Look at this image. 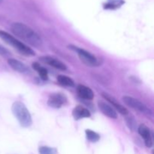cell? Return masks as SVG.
<instances>
[{
	"instance_id": "obj_2",
	"label": "cell",
	"mask_w": 154,
	"mask_h": 154,
	"mask_svg": "<svg viewBox=\"0 0 154 154\" xmlns=\"http://www.w3.org/2000/svg\"><path fill=\"white\" fill-rule=\"evenodd\" d=\"M11 111L15 118L22 127L29 128L32 124L31 114L26 105L20 101H16L12 104Z\"/></svg>"
},
{
	"instance_id": "obj_1",
	"label": "cell",
	"mask_w": 154,
	"mask_h": 154,
	"mask_svg": "<svg viewBox=\"0 0 154 154\" xmlns=\"http://www.w3.org/2000/svg\"><path fill=\"white\" fill-rule=\"evenodd\" d=\"M11 30L14 35L29 45L36 48L42 47L43 43L42 38L35 31L26 24L22 23H13L11 26Z\"/></svg>"
},
{
	"instance_id": "obj_11",
	"label": "cell",
	"mask_w": 154,
	"mask_h": 154,
	"mask_svg": "<svg viewBox=\"0 0 154 154\" xmlns=\"http://www.w3.org/2000/svg\"><path fill=\"white\" fill-rule=\"evenodd\" d=\"M8 64L9 65V66H10L13 70H14L15 72H19V73L27 74L29 72V68L27 67L24 63L19 61V60H16V59L9 58L8 60Z\"/></svg>"
},
{
	"instance_id": "obj_6",
	"label": "cell",
	"mask_w": 154,
	"mask_h": 154,
	"mask_svg": "<svg viewBox=\"0 0 154 154\" xmlns=\"http://www.w3.org/2000/svg\"><path fill=\"white\" fill-rule=\"evenodd\" d=\"M66 102H67V98L64 94L60 93H53L49 96L48 100V105L51 108H60Z\"/></svg>"
},
{
	"instance_id": "obj_14",
	"label": "cell",
	"mask_w": 154,
	"mask_h": 154,
	"mask_svg": "<svg viewBox=\"0 0 154 154\" xmlns=\"http://www.w3.org/2000/svg\"><path fill=\"white\" fill-rule=\"evenodd\" d=\"M32 68L38 72V74L39 76L41 77L42 80L47 81L48 79V72L45 67L42 66L38 63H33Z\"/></svg>"
},
{
	"instance_id": "obj_16",
	"label": "cell",
	"mask_w": 154,
	"mask_h": 154,
	"mask_svg": "<svg viewBox=\"0 0 154 154\" xmlns=\"http://www.w3.org/2000/svg\"><path fill=\"white\" fill-rule=\"evenodd\" d=\"M86 138L89 141L92 143L98 142L100 139V135L97 133V132H94V131L91 130V129H86Z\"/></svg>"
},
{
	"instance_id": "obj_21",
	"label": "cell",
	"mask_w": 154,
	"mask_h": 154,
	"mask_svg": "<svg viewBox=\"0 0 154 154\" xmlns=\"http://www.w3.org/2000/svg\"><path fill=\"white\" fill-rule=\"evenodd\" d=\"M2 2H3V0H0V4H1V3Z\"/></svg>"
},
{
	"instance_id": "obj_17",
	"label": "cell",
	"mask_w": 154,
	"mask_h": 154,
	"mask_svg": "<svg viewBox=\"0 0 154 154\" xmlns=\"http://www.w3.org/2000/svg\"><path fill=\"white\" fill-rule=\"evenodd\" d=\"M124 2L123 0H110L104 5L105 9H116L120 7Z\"/></svg>"
},
{
	"instance_id": "obj_5",
	"label": "cell",
	"mask_w": 154,
	"mask_h": 154,
	"mask_svg": "<svg viewBox=\"0 0 154 154\" xmlns=\"http://www.w3.org/2000/svg\"><path fill=\"white\" fill-rule=\"evenodd\" d=\"M123 101L127 106L137 110L140 112L145 114L147 115H151L152 111L147 105H144L142 102L135 98L129 96H125L123 97Z\"/></svg>"
},
{
	"instance_id": "obj_4",
	"label": "cell",
	"mask_w": 154,
	"mask_h": 154,
	"mask_svg": "<svg viewBox=\"0 0 154 154\" xmlns=\"http://www.w3.org/2000/svg\"><path fill=\"white\" fill-rule=\"evenodd\" d=\"M69 49L77 53L81 61L87 66L96 67L100 65V61L99 60V59L86 50L79 48V47L75 46V45H69Z\"/></svg>"
},
{
	"instance_id": "obj_20",
	"label": "cell",
	"mask_w": 154,
	"mask_h": 154,
	"mask_svg": "<svg viewBox=\"0 0 154 154\" xmlns=\"http://www.w3.org/2000/svg\"><path fill=\"white\" fill-rule=\"evenodd\" d=\"M0 55L5 57H8L11 55V53L9 52L8 50L0 45Z\"/></svg>"
},
{
	"instance_id": "obj_18",
	"label": "cell",
	"mask_w": 154,
	"mask_h": 154,
	"mask_svg": "<svg viewBox=\"0 0 154 154\" xmlns=\"http://www.w3.org/2000/svg\"><path fill=\"white\" fill-rule=\"evenodd\" d=\"M39 154H57V148L54 147H50L48 146H42L38 148Z\"/></svg>"
},
{
	"instance_id": "obj_9",
	"label": "cell",
	"mask_w": 154,
	"mask_h": 154,
	"mask_svg": "<svg viewBox=\"0 0 154 154\" xmlns=\"http://www.w3.org/2000/svg\"><path fill=\"white\" fill-rule=\"evenodd\" d=\"M98 107L99 110L102 111L104 115L107 116L108 117L111 119H117V112L115 111L114 108L107 102L104 101H99L98 102Z\"/></svg>"
},
{
	"instance_id": "obj_13",
	"label": "cell",
	"mask_w": 154,
	"mask_h": 154,
	"mask_svg": "<svg viewBox=\"0 0 154 154\" xmlns=\"http://www.w3.org/2000/svg\"><path fill=\"white\" fill-rule=\"evenodd\" d=\"M77 92L78 96L86 100H92L94 98V93L90 87L80 84L77 87Z\"/></svg>"
},
{
	"instance_id": "obj_7",
	"label": "cell",
	"mask_w": 154,
	"mask_h": 154,
	"mask_svg": "<svg viewBox=\"0 0 154 154\" xmlns=\"http://www.w3.org/2000/svg\"><path fill=\"white\" fill-rule=\"evenodd\" d=\"M102 97L105 99V100L108 101V102H109L111 105H112V107L114 108V109H115L116 111H117L119 113H120V114H121L122 115L126 116L129 114V111H128V110L126 109L124 106H123L121 104L119 103V102L116 100L115 98L113 97L111 95L108 94V93H105V92H104V93H102Z\"/></svg>"
},
{
	"instance_id": "obj_8",
	"label": "cell",
	"mask_w": 154,
	"mask_h": 154,
	"mask_svg": "<svg viewBox=\"0 0 154 154\" xmlns=\"http://www.w3.org/2000/svg\"><path fill=\"white\" fill-rule=\"evenodd\" d=\"M40 60L43 62L45 64L49 65L51 67L54 68L56 69L61 71H66L67 69L66 64L61 62L60 60H57V58H54L53 57H50V56H44L40 58Z\"/></svg>"
},
{
	"instance_id": "obj_10",
	"label": "cell",
	"mask_w": 154,
	"mask_h": 154,
	"mask_svg": "<svg viewBox=\"0 0 154 154\" xmlns=\"http://www.w3.org/2000/svg\"><path fill=\"white\" fill-rule=\"evenodd\" d=\"M138 132L141 138L144 139L146 147H151L153 146V140H152V135L150 129L146 125L141 124L138 126Z\"/></svg>"
},
{
	"instance_id": "obj_12",
	"label": "cell",
	"mask_w": 154,
	"mask_h": 154,
	"mask_svg": "<svg viewBox=\"0 0 154 154\" xmlns=\"http://www.w3.org/2000/svg\"><path fill=\"white\" fill-rule=\"evenodd\" d=\"M72 116L75 120H79L83 118L90 117L91 114L88 109L84 108L81 105H78V106L75 107V108L72 111Z\"/></svg>"
},
{
	"instance_id": "obj_3",
	"label": "cell",
	"mask_w": 154,
	"mask_h": 154,
	"mask_svg": "<svg viewBox=\"0 0 154 154\" xmlns=\"http://www.w3.org/2000/svg\"><path fill=\"white\" fill-rule=\"evenodd\" d=\"M0 38L4 41L7 45L13 47L22 55L26 56V57H33L35 54V51L31 48L26 45L25 44L17 39L7 32L0 30Z\"/></svg>"
},
{
	"instance_id": "obj_15",
	"label": "cell",
	"mask_w": 154,
	"mask_h": 154,
	"mask_svg": "<svg viewBox=\"0 0 154 154\" xmlns=\"http://www.w3.org/2000/svg\"><path fill=\"white\" fill-rule=\"evenodd\" d=\"M57 82L62 86L70 87H75V82H74L73 80L69 77L66 76V75H59V76H57Z\"/></svg>"
},
{
	"instance_id": "obj_19",
	"label": "cell",
	"mask_w": 154,
	"mask_h": 154,
	"mask_svg": "<svg viewBox=\"0 0 154 154\" xmlns=\"http://www.w3.org/2000/svg\"><path fill=\"white\" fill-rule=\"evenodd\" d=\"M126 124H127L128 127H129L131 130H135V128H136V122H135L133 117H129L126 118Z\"/></svg>"
}]
</instances>
